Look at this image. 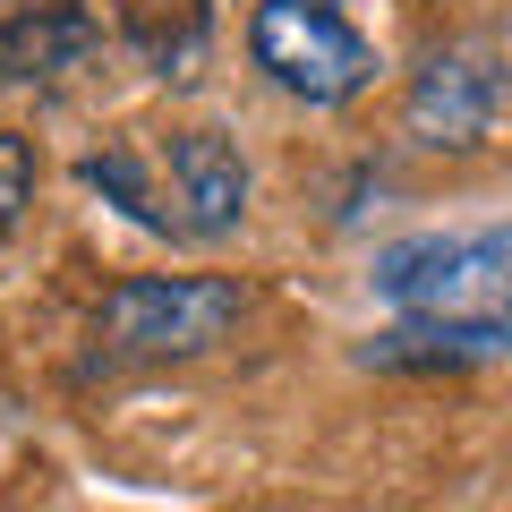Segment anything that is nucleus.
<instances>
[{"label": "nucleus", "instance_id": "f257e3e1", "mask_svg": "<svg viewBox=\"0 0 512 512\" xmlns=\"http://www.w3.org/2000/svg\"><path fill=\"white\" fill-rule=\"evenodd\" d=\"M248 316V291L222 274H137L94 308V342L111 359H197Z\"/></svg>", "mask_w": 512, "mask_h": 512}, {"label": "nucleus", "instance_id": "f03ea898", "mask_svg": "<svg viewBox=\"0 0 512 512\" xmlns=\"http://www.w3.org/2000/svg\"><path fill=\"white\" fill-rule=\"evenodd\" d=\"M248 60L299 103H350L376 77V43L333 9V0H256L248 18Z\"/></svg>", "mask_w": 512, "mask_h": 512}, {"label": "nucleus", "instance_id": "7ed1b4c3", "mask_svg": "<svg viewBox=\"0 0 512 512\" xmlns=\"http://www.w3.org/2000/svg\"><path fill=\"white\" fill-rule=\"evenodd\" d=\"M248 214V163L222 128H180L171 137V231L180 239H231Z\"/></svg>", "mask_w": 512, "mask_h": 512}, {"label": "nucleus", "instance_id": "20e7f679", "mask_svg": "<svg viewBox=\"0 0 512 512\" xmlns=\"http://www.w3.org/2000/svg\"><path fill=\"white\" fill-rule=\"evenodd\" d=\"M410 137L419 146H478L495 120V69L478 52H436L410 77Z\"/></svg>", "mask_w": 512, "mask_h": 512}, {"label": "nucleus", "instance_id": "39448f33", "mask_svg": "<svg viewBox=\"0 0 512 512\" xmlns=\"http://www.w3.org/2000/svg\"><path fill=\"white\" fill-rule=\"evenodd\" d=\"M103 26H94L86 0H35L18 18H0V77L9 86H52V77L86 69Z\"/></svg>", "mask_w": 512, "mask_h": 512}, {"label": "nucleus", "instance_id": "423d86ee", "mask_svg": "<svg viewBox=\"0 0 512 512\" xmlns=\"http://www.w3.org/2000/svg\"><path fill=\"white\" fill-rule=\"evenodd\" d=\"M512 350V325L504 316H402L393 333H376V342L359 350L367 367H393V376H427V367H487Z\"/></svg>", "mask_w": 512, "mask_h": 512}, {"label": "nucleus", "instance_id": "0eeeda50", "mask_svg": "<svg viewBox=\"0 0 512 512\" xmlns=\"http://www.w3.org/2000/svg\"><path fill=\"white\" fill-rule=\"evenodd\" d=\"M111 26L154 77H197L214 52V0H111Z\"/></svg>", "mask_w": 512, "mask_h": 512}, {"label": "nucleus", "instance_id": "6e6552de", "mask_svg": "<svg viewBox=\"0 0 512 512\" xmlns=\"http://www.w3.org/2000/svg\"><path fill=\"white\" fill-rule=\"evenodd\" d=\"M77 171H86V188H103V197L120 205L128 222H146V231H171V205L146 188V171H137V154H128V146H111V154H86Z\"/></svg>", "mask_w": 512, "mask_h": 512}, {"label": "nucleus", "instance_id": "1a4fd4ad", "mask_svg": "<svg viewBox=\"0 0 512 512\" xmlns=\"http://www.w3.org/2000/svg\"><path fill=\"white\" fill-rule=\"evenodd\" d=\"M26 205H35V146L18 128H0V239H18Z\"/></svg>", "mask_w": 512, "mask_h": 512}]
</instances>
